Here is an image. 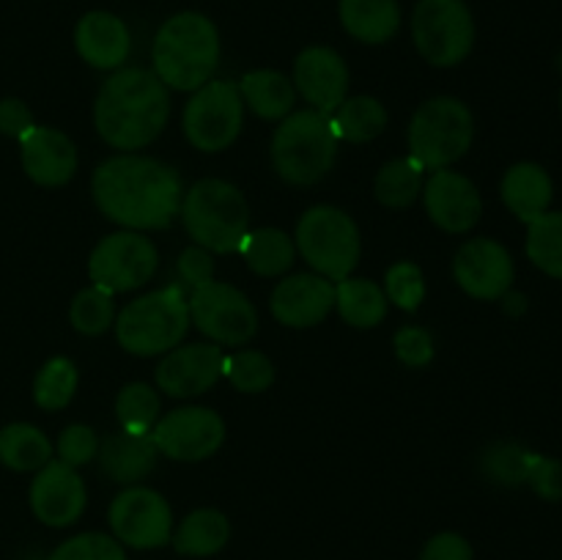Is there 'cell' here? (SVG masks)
I'll list each match as a JSON object with an SVG mask.
<instances>
[{
	"mask_svg": "<svg viewBox=\"0 0 562 560\" xmlns=\"http://www.w3.org/2000/svg\"><path fill=\"white\" fill-rule=\"evenodd\" d=\"M184 228L209 253H236L250 231V209L236 184L201 179L184 192L179 209Z\"/></svg>",
	"mask_w": 562,
	"mask_h": 560,
	"instance_id": "obj_6",
	"label": "cell"
},
{
	"mask_svg": "<svg viewBox=\"0 0 562 560\" xmlns=\"http://www.w3.org/2000/svg\"><path fill=\"white\" fill-rule=\"evenodd\" d=\"M190 302L181 285L148 291L115 316V338L130 355H168L190 329Z\"/></svg>",
	"mask_w": 562,
	"mask_h": 560,
	"instance_id": "obj_5",
	"label": "cell"
},
{
	"mask_svg": "<svg viewBox=\"0 0 562 560\" xmlns=\"http://www.w3.org/2000/svg\"><path fill=\"white\" fill-rule=\"evenodd\" d=\"M241 102L267 121H280L294 110L296 104V88L285 75L274 69H258L247 71L239 80Z\"/></svg>",
	"mask_w": 562,
	"mask_h": 560,
	"instance_id": "obj_27",
	"label": "cell"
},
{
	"mask_svg": "<svg viewBox=\"0 0 562 560\" xmlns=\"http://www.w3.org/2000/svg\"><path fill=\"white\" fill-rule=\"evenodd\" d=\"M423 173H426V168L415 157L393 159L379 170L376 181H373L376 201L387 209L412 206L423 192Z\"/></svg>",
	"mask_w": 562,
	"mask_h": 560,
	"instance_id": "obj_32",
	"label": "cell"
},
{
	"mask_svg": "<svg viewBox=\"0 0 562 560\" xmlns=\"http://www.w3.org/2000/svg\"><path fill=\"white\" fill-rule=\"evenodd\" d=\"M423 201L434 223L448 234H467L481 220L483 201L472 179L456 170H434L423 184Z\"/></svg>",
	"mask_w": 562,
	"mask_h": 560,
	"instance_id": "obj_19",
	"label": "cell"
},
{
	"mask_svg": "<svg viewBox=\"0 0 562 560\" xmlns=\"http://www.w3.org/2000/svg\"><path fill=\"white\" fill-rule=\"evenodd\" d=\"M387 294L368 278H346L335 285V307L357 329L379 327L387 316Z\"/></svg>",
	"mask_w": 562,
	"mask_h": 560,
	"instance_id": "obj_29",
	"label": "cell"
},
{
	"mask_svg": "<svg viewBox=\"0 0 562 560\" xmlns=\"http://www.w3.org/2000/svg\"><path fill=\"white\" fill-rule=\"evenodd\" d=\"M329 119H333L338 141L368 143L384 132V126H387V110L373 97H351L344 99L338 104V110H335V115H329Z\"/></svg>",
	"mask_w": 562,
	"mask_h": 560,
	"instance_id": "obj_31",
	"label": "cell"
},
{
	"mask_svg": "<svg viewBox=\"0 0 562 560\" xmlns=\"http://www.w3.org/2000/svg\"><path fill=\"white\" fill-rule=\"evenodd\" d=\"M412 38L431 66H459L475 47V20L464 0H417Z\"/></svg>",
	"mask_w": 562,
	"mask_h": 560,
	"instance_id": "obj_9",
	"label": "cell"
},
{
	"mask_svg": "<svg viewBox=\"0 0 562 560\" xmlns=\"http://www.w3.org/2000/svg\"><path fill=\"white\" fill-rule=\"evenodd\" d=\"M384 294L401 311L415 313L420 307V302L426 300V278H423L420 267L412 261L393 264L387 269V278H384Z\"/></svg>",
	"mask_w": 562,
	"mask_h": 560,
	"instance_id": "obj_40",
	"label": "cell"
},
{
	"mask_svg": "<svg viewBox=\"0 0 562 560\" xmlns=\"http://www.w3.org/2000/svg\"><path fill=\"white\" fill-rule=\"evenodd\" d=\"M47 560H126V547L108 533H77L60 541Z\"/></svg>",
	"mask_w": 562,
	"mask_h": 560,
	"instance_id": "obj_38",
	"label": "cell"
},
{
	"mask_svg": "<svg viewBox=\"0 0 562 560\" xmlns=\"http://www.w3.org/2000/svg\"><path fill=\"white\" fill-rule=\"evenodd\" d=\"M420 560H475V552H472V544L464 536L445 530L428 538Z\"/></svg>",
	"mask_w": 562,
	"mask_h": 560,
	"instance_id": "obj_44",
	"label": "cell"
},
{
	"mask_svg": "<svg viewBox=\"0 0 562 560\" xmlns=\"http://www.w3.org/2000/svg\"><path fill=\"white\" fill-rule=\"evenodd\" d=\"M393 346L398 360L409 368H426L434 360V338L423 327H401Z\"/></svg>",
	"mask_w": 562,
	"mask_h": 560,
	"instance_id": "obj_43",
	"label": "cell"
},
{
	"mask_svg": "<svg viewBox=\"0 0 562 560\" xmlns=\"http://www.w3.org/2000/svg\"><path fill=\"white\" fill-rule=\"evenodd\" d=\"M296 250L316 275L327 280H346L360 264V228L335 206H313L296 223Z\"/></svg>",
	"mask_w": 562,
	"mask_h": 560,
	"instance_id": "obj_8",
	"label": "cell"
},
{
	"mask_svg": "<svg viewBox=\"0 0 562 560\" xmlns=\"http://www.w3.org/2000/svg\"><path fill=\"white\" fill-rule=\"evenodd\" d=\"M154 75L173 91H198L220 64L217 25L201 11H179L159 25L151 47Z\"/></svg>",
	"mask_w": 562,
	"mask_h": 560,
	"instance_id": "obj_3",
	"label": "cell"
},
{
	"mask_svg": "<svg viewBox=\"0 0 562 560\" xmlns=\"http://www.w3.org/2000/svg\"><path fill=\"white\" fill-rule=\"evenodd\" d=\"M269 307L285 327H316L335 307V285L316 272L291 275L274 285Z\"/></svg>",
	"mask_w": 562,
	"mask_h": 560,
	"instance_id": "obj_20",
	"label": "cell"
},
{
	"mask_svg": "<svg viewBox=\"0 0 562 560\" xmlns=\"http://www.w3.org/2000/svg\"><path fill=\"white\" fill-rule=\"evenodd\" d=\"M472 137V110L456 97H434L412 115L409 157H415L426 170L450 168L470 152Z\"/></svg>",
	"mask_w": 562,
	"mask_h": 560,
	"instance_id": "obj_7",
	"label": "cell"
},
{
	"mask_svg": "<svg viewBox=\"0 0 562 560\" xmlns=\"http://www.w3.org/2000/svg\"><path fill=\"white\" fill-rule=\"evenodd\" d=\"M527 258L549 278L562 280V212H552L527 225Z\"/></svg>",
	"mask_w": 562,
	"mask_h": 560,
	"instance_id": "obj_33",
	"label": "cell"
},
{
	"mask_svg": "<svg viewBox=\"0 0 562 560\" xmlns=\"http://www.w3.org/2000/svg\"><path fill=\"white\" fill-rule=\"evenodd\" d=\"M151 439L168 459L203 461L225 443V421L209 406H179L159 417Z\"/></svg>",
	"mask_w": 562,
	"mask_h": 560,
	"instance_id": "obj_14",
	"label": "cell"
},
{
	"mask_svg": "<svg viewBox=\"0 0 562 560\" xmlns=\"http://www.w3.org/2000/svg\"><path fill=\"white\" fill-rule=\"evenodd\" d=\"M31 511L42 525L47 527H69L82 516L88 503V492L82 478L75 467L64 461H47L31 483Z\"/></svg>",
	"mask_w": 562,
	"mask_h": 560,
	"instance_id": "obj_16",
	"label": "cell"
},
{
	"mask_svg": "<svg viewBox=\"0 0 562 560\" xmlns=\"http://www.w3.org/2000/svg\"><path fill=\"white\" fill-rule=\"evenodd\" d=\"M170 115L168 86L148 69H115L99 88L93 124L108 146L135 152L162 135Z\"/></svg>",
	"mask_w": 562,
	"mask_h": 560,
	"instance_id": "obj_2",
	"label": "cell"
},
{
	"mask_svg": "<svg viewBox=\"0 0 562 560\" xmlns=\"http://www.w3.org/2000/svg\"><path fill=\"white\" fill-rule=\"evenodd\" d=\"M560 113H562V88H560Z\"/></svg>",
	"mask_w": 562,
	"mask_h": 560,
	"instance_id": "obj_49",
	"label": "cell"
},
{
	"mask_svg": "<svg viewBox=\"0 0 562 560\" xmlns=\"http://www.w3.org/2000/svg\"><path fill=\"white\" fill-rule=\"evenodd\" d=\"M93 201L99 212L126 231H159L173 223L184 187L170 165L140 154H119L93 170Z\"/></svg>",
	"mask_w": 562,
	"mask_h": 560,
	"instance_id": "obj_1",
	"label": "cell"
},
{
	"mask_svg": "<svg viewBox=\"0 0 562 560\" xmlns=\"http://www.w3.org/2000/svg\"><path fill=\"white\" fill-rule=\"evenodd\" d=\"M525 483H530L532 492H536L541 500L560 503L562 500V461L552 459V456L530 453Z\"/></svg>",
	"mask_w": 562,
	"mask_h": 560,
	"instance_id": "obj_42",
	"label": "cell"
},
{
	"mask_svg": "<svg viewBox=\"0 0 562 560\" xmlns=\"http://www.w3.org/2000/svg\"><path fill=\"white\" fill-rule=\"evenodd\" d=\"M344 31L362 44H384L401 31L398 0H340Z\"/></svg>",
	"mask_w": 562,
	"mask_h": 560,
	"instance_id": "obj_25",
	"label": "cell"
},
{
	"mask_svg": "<svg viewBox=\"0 0 562 560\" xmlns=\"http://www.w3.org/2000/svg\"><path fill=\"white\" fill-rule=\"evenodd\" d=\"M558 66H560V71H562V53H560V58H558Z\"/></svg>",
	"mask_w": 562,
	"mask_h": 560,
	"instance_id": "obj_48",
	"label": "cell"
},
{
	"mask_svg": "<svg viewBox=\"0 0 562 560\" xmlns=\"http://www.w3.org/2000/svg\"><path fill=\"white\" fill-rule=\"evenodd\" d=\"M294 88L318 113L333 115L349 91V66L338 49L313 44L294 60Z\"/></svg>",
	"mask_w": 562,
	"mask_h": 560,
	"instance_id": "obj_17",
	"label": "cell"
},
{
	"mask_svg": "<svg viewBox=\"0 0 562 560\" xmlns=\"http://www.w3.org/2000/svg\"><path fill=\"white\" fill-rule=\"evenodd\" d=\"M527 461H530V450L514 443H497L483 453L481 467L488 481L503 483V486H519L527 478Z\"/></svg>",
	"mask_w": 562,
	"mask_h": 560,
	"instance_id": "obj_39",
	"label": "cell"
},
{
	"mask_svg": "<svg viewBox=\"0 0 562 560\" xmlns=\"http://www.w3.org/2000/svg\"><path fill=\"white\" fill-rule=\"evenodd\" d=\"M456 283L475 300H503L514 285L516 267L508 247L497 239H470L459 247L453 258Z\"/></svg>",
	"mask_w": 562,
	"mask_h": 560,
	"instance_id": "obj_15",
	"label": "cell"
},
{
	"mask_svg": "<svg viewBox=\"0 0 562 560\" xmlns=\"http://www.w3.org/2000/svg\"><path fill=\"white\" fill-rule=\"evenodd\" d=\"M245 102L231 80H209L192 91L184 108V135L198 152H223L239 137Z\"/></svg>",
	"mask_w": 562,
	"mask_h": 560,
	"instance_id": "obj_10",
	"label": "cell"
},
{
	"mask_svg": "<svg viewBox=\"0 0 562 560\" xmlns=\"http://www.w3.org/2000/svg\"><path fill=\"white\" fill-rule=\"evenodd\" d=\"M231 538V522L217 508H198L173 527L170 544L184 558H212L223 552Z\"/></svg>",
	"mask_w": 562,
	"mask_h": 560,
	"instance_id": "obj_26",
	"label": "cell"
},
{
	"mask_svg": "<svg viewBox=\"0 0 562 560\" xmlns=\"http://www.w3.org/2000/svg\"><path fill=\"white\" fill-rule=\"evenodd\" d=\"M115 294L99 289V285H88L80 294L71 300L69 318L75 324L77 333L82 335H102L110 324L115 322Z\"/></svg>",
	"mask_w": 562,
	"mask_h": 560,
	"instance_id": "obj_36",
	"label": "cell"
},
{
	"mask_svg": "<svg viewBox=\"0 0 562 560\" xmlns=\"http://www.w3.org/2000/svg\"><path fill=\"white\" fill-rule=\"evenodd\" d=\"M77 366L69 357H53L42 366V371L36 373V382H33V401H36L42 410L58 412L75 399L77 390Z\"/></svg>",
	"mask_w": 562,
	"mask_h": 560,
	"instance_id": "obj_35",
	"label": "cell"
},
{
	"mask_svg": "<svg viewBox=\"0 0 562 560\" xmlns=\"http://www.w3.org/2000/svg\"><path fill=\"white\" fill-rule=\"evenodd\" d=\"M33 126H36V121H33L31 108H27L22 99L16 97L0 99V135L22 141Z\"/></svg>",
	"mask_w": 562,
	"mask_h": 560,
	"instance_id": "obj_46",
	"label": "cell"
},
{
	"mask_svg": "<svg viewBox=\"0 0 562 560\" xmlns=\"http://www.w3.org/2000/svg\"><path fill=\"white\" fill-rule=\"evenodd\" d=\"M20 159L27 179L42 187H60L77 173L75 143L53 126H33L20 141Z\"/></svg>",
	"mask_w": 562,
	"mask_h": 560,
	"instance_id": "obj_22",
	"label": "cell"
},
{
	"mask_svg": "<svg viewBox=\"0 0 562 560\" xmlns=\"http://www.w3.org/2000/svg\"><path fill=\"white\" fill-rule=\"evenodd\" d=\"M179 278L184 280L187 285H192V289H198V285L214 280L212 253L201 245L187 247V250L179 256Z\"/></svg>",
	"mask_w": 562,
	"mask_h": 560,
	"instance_id": "obj_45",
	"label": "cell"
},
{
	"mask_svg": "<svg viewBox=\"0 0 562 560\" xmlns=\"http://www.w3.org/2000/svg\"><path fill=\"white\" fill-rule=\"evenodd\" d=\"M58 461L69 467H82L88 461L97 459L99 453V437L91 426H82V423H71L60 432L58 437Z\"/></svg>",
	"mask_w": 562,
	"mask_h": 560,
	"instance_id": "obj_41",
	"label": "cell"
},
{
	"mask_svg": "<svg viewBox=\"0 0 562 560\" xmlns=\"http://www.w3.org/2000/svg\"><path fill=\"white\" fill-rule=\"evenodd\" d=\"M159 412H162L159 395L146 382L124 384L119 399H115V417L121 423V432L135 434V437L151 434V428L159 421Z\"/></svg>",
	"mask_w": 562,
	"mask_h": 560,
	"instance_id": "obj_34",
	"label": "cell"
},
{
	"mask_svg": "<svg viewBox=\"0 0 562 560\" xmlns=\"http://www.w3.org/2000/svg\"><path fill=\"white\" fill-rule=\"evenodd\" d=\"M157 445H154L151 434L146 437H135V434H108V437L99 443V470L115 483H126V486H135L137 481L148 475L157 464Z\"/></svg>",
	"mask_w": 562,
	"mask_h": 560,
	"instance_id": "obj_24",
	"label": "cell"
},
{
	"mask_svg": "<svg viewBox=\"0 0 562 560\" xmlns=\"http://www.w3.org/2000/svg\"><path fill=\"white\" fill-rule=\"evenodd\" d=\"M223 349L214 344L176 346L162 357L154 379L159 390L173 399H192L214 388V382L223 377Z\"/></svg>",
	"mask_w": 562,
	"mask_h": 560,
	"instance_id": "obj_18",
	"label": "cell"
},
{
	"mask_svg": "<svg viewBox=\"0 0 562 560\" xmlns=\"http://www.w3.org/2000/svg\"><path fill=\"white\" fill-rule=\"evenodd\" d=\"M0 461L14 472H36L53 461V443L31 423H11L0 432Z\"/></svg>",
	"mask_w": 562,
	"mask_h": 560,
	"instance_id": "obj_30",
	"label": "cell"
},
{
	"mask_svg": "<svg viewBox=\"0 0 562 560\" xmlns=\"http://www.w3.org/2000/svg\"><path fill=\"white\" fill-rule=\"evenodd\" d=\"M241 258L247 267L263 278H280L291 269L296 258V245L285 231L280 228H258L247 231L245 239L239 245Z\"/></svg>",
	"mask_w": 562,
	"mask_h": 560,
	"instance_id": "obj_28",
	"label": "cell"
},
{
	"mask_svg": "<svg viewBox=\"0 0 562 560\" xmlns=\"http://www.w3.org/2000/svg\"><path fill=\"white\" fill-rule=\"evenodd\" d=\"M157 267L159 256L154 242L126 228L104 236L88 258V275H91L93 285L110 291V294L140 289L157 275Z\"/></svg>",
	"mask_w": 562,
	"mask_h": 560,
	"instance_id": "obj_11",
	"label": "cell"
},
{
	"mask_svg": "<svg viewBox=\"0 0 562 560\" xmlns=\"http://www.w3.org/2000/svg\"><path fill=\"white\" fill-rule=\"evenodd\" d=\"M503 305L510 316H516V313L525 311L527 300H525V294H514V291H508V294H503Z\"/></svg>",
	"mask_w": 562,
	"mask_h": 560,
	"instance_id": "obj_47",
	"label": "cell"
},
{
	"mask_svg": "<svg viewBox=\"0 0 562 560\" xmlns=\"http://www.w3.org/2000/svg\"><path fill=\"white\" fill-rule=\"evenodd\" d=\"M272 165L289 184L311 187L333 170L338 157V135L333 119L318 110L289 113L272 137Z\"/></svg>",
	"mask_w": 562,
	"mask_h": 560,
	"instance_id": "obj_4",
	"label": "cell"
},
{
	"mask_svg": "<svg viewBox=\"0 0 562 560\" xmlns=\"http://www.w3.org/2000/svg\"><path fill=\"white\" fill-rule=\"evenodd\" d=\"M223 373L231 379L239 393H263L272 388L274 382V366L263 351H236V355L225 357Z\"/></svg>",
	"mask_w": 562,
	"mask_h": 560,
	"instance_id": "obj_37",
	"label": "cell"
},
{
	"mask_svg": "<svg viewBox=\"0 0 562 560\" xmlns=\"http://www.w3.org/2000/svg\"><path fill=\"white\" fill-rule=\"evenodd\" d=\"M108 522L115 541L130 549H159L173 536V508L148 486H126L115 494Z\"/></svg>",
	"mask_w": 562,
	"mask_h": 560,
	"instance_id": "obj_13",
	"label": "cell"
},
{
	"mask_svg": "<svg viewBox=\"0 0 562 560\" xmlns=\"http://www.w3.org/2000/svg\"><path fill=\"white\" fill-rule=\"evenodd\" d=\"M75 49L88 66L113 71L124 66L132 49V33L113 11H88L75 25Z\"/></svg>",
	"mask_w": 562,
	"mask_h": 560,
	"instance_id": "obj_21",
	"label": "cell"
},
{
	"mask_svg": "<svg viewBox=\"0 0 562 560\" xmlns=\"http://www.w3.org/2000/svg\"><path fill=\"white\" fill-rule=\"evenodd\" d=\"M499 195L521 223L530 225L552 209L554 181L543 165L516 163L505 170L503 181H499Z\"/></svg>",
	"mask_w": 562,
	"mask_h": 560,
	"instance_id": "obj_23",
	"label": "cell"
},
{
	"mask_svg": "<svg viewBox=\"0 0 562 560\" xmlns=\"http://www.w3.org/2000/svg\"><path fill=\"white\" fill-rule=\"evenodd\" d=\"M190 318L214 344L241 346L258 333V311L236 285L209 280L192 289Z\"/></svg>",
	"mask_w": 562,
	"mask_h": 560,
	"instance_id": "obj_12",
	"label": "cell"
}]
</instances>
